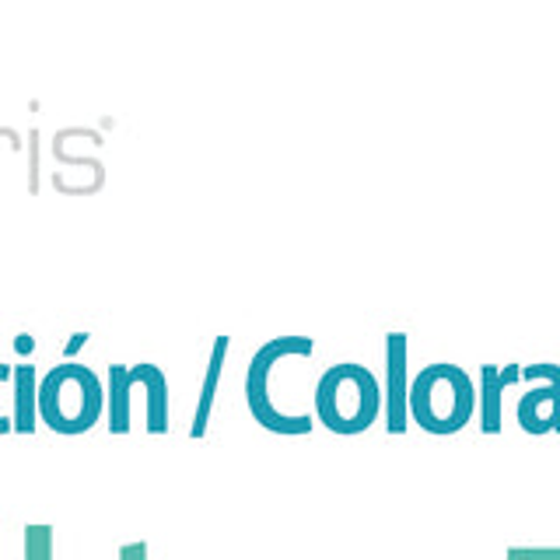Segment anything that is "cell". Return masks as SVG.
Wrapping results in <instances>:
<instances>
[{
  "label": "cell",
  "instance_id": "6da1fadb",
  "mask_svg": "<svg viewBox=\"0 0 560 560\" xmlns=\"http://www.w3.org/2000/svg\"><path fill=\"white\" fill-rule=\"evenodd\" d=\"M410 420L428 434H459L477 413V382L459 364L434 361L410 382Z\"/></svg>",
  "mask_w": 560,
  "mask_h": 560
},
{
  "label": "cell",
  "instance_id": "7a4b0ae2",
  "mask_svg": "<svg viewBox=\"0 0 560 560\" xmlns=\"http://www.w3.org/2000/svg\"><path fill=\"white\" fill-rule=\"evenodd\" d=\"M382 413V382L358 361L326 368L315 382V420L332 434H361Z\"/></svg>",
  "mask_w": 560,
  "mask_h": 560
},
{
  "label": "cell",
  "instance_id": "3957f363",
  "mask_svg": "<svg viewBox=\"0 0 560 560\" xmlns=\"http://www.w3.org/2000/svg\"><path fill=\"white\" fill-rule=\"evenodd\" d=\"M105 413V385L88 364H52L39 382V420L57 434L92 431Z\"/></svg>",
  "mask_w": 560,
  "mask_h": 560
},
{
  "label": "cell",
  "instance_id": "277c9868",
  "mask_svg": "<svg viewBox=\"0 0 560 560\" xmlns=\"http://www.w3.org/2000/svg\"><path fill=\"white\" fill-rule=\"evenodd\" d=\"M315 354V340L312 337H273L262 343L253 361L249 372H245V402H249V413L259 428H267L273 434H308L312 431V417L308 413H288L280 410V402L273 396V375L277 368L288 358H312Z\"/></svg>",
  "mask_w": 560,
  "mask_h": 560
},
{
  "label": "cell",
  "instance_id": "5b68a950",
  "mask_svg": "<svg viewBox=\"0 0 560 560\" xmlns=\"http://www.w3.org/2000/svg\"><path fill=\"white\" fill-rule=\"evenodd\" d=\"M518 382H529V393L518 399V428L525 434H550L560 431V364L536 361L522 364Z\"/></svg>",
  "mask_w": 560,
  "mask_h": 560
},
{
  "label": "cell",
  "instance_id": "8992f818",
  "mask_svg": "<svg viewBox=\"0 0 560 560\" xmlns=\"http://www.w3.org/2000/svg\"><path fill=\"white\" fill-rule=\"evenodd\" d=\"M410 337L407 332H385V382H382V410L385 431L402 434L410 428Z\"/></svg>",
  "mask_w": 560,
  "mask_h": 560
},
{
  "label": "cell",
  "instance_id": "52a82bcc",
  "mask_svg": "<svg viewBox=\"0 0 560 560\" xmlns=\"http://www.w3.org/2000/svg\"><path fill=\"white\" fill-rule=\"evenodd\" d=\"M137 364H109V382H105V413H109V431H130V402L137 393Z\"/></svg>",
  "mask_w": 560,
  "mask_h": 560
},
{
  "label": "cell",
  "instance_id": "ba28073f",
  "mask_svg": "<svg viewBox=\"0 0 560 560\" xmlns=\"http://www.w3.org/2000/svg\"><path fill=\"white\" fill-rule=\"evenodd\" d=\"M137 389L144 393V402H148V431L151 434H165L168 431V378L158 364H148L140 361L137 364Z\"/></svg>",
  "mask_w": 560,
  "mask_h": 560
},
{
  "label": "cell",
  "instance_id": "9c48e42d",
  "mask_svg": "<svg viewBox=\"0 0 560 560\" xmlns=\"http://www.w3.org/2000/svg\"><path fill=\"white\" fill-rule=\"evenodd\" d=\"M480 389H477V420L483 434H498L504 424V389L501 382V368L498 364H483L480 368Z\"/></svg>",
  "mask_w": 560,
  "mask_h": 560
},
{
  "label": "cell",
  "instance_id": "30bf717a",
  "mask_svg": "<svg viewBox=\"0 0 560 560\" xmlns=\"http://www.w3.org/2000/svg\"><path fill=\"white\" fill-rule=\"evenodd\" d=\"M14 431L32 434L39 424V378H35V364H14Z\"/></svg>",
  "mask_w": 560,
  "mask_h": 560
},
{
  "label": "cell",
  "instance_id": "8fae6325",
  "mask_svg": "<svg viewBox=\"0 0 560 560\" xmlns=\"http://www.w3.org/2000/svg\"><path fill=\"white\" fill-rule=\"evenodd\" d=\"M228 347H232V340H228V337H214V347H210V361H207V372H203V389H200V399H197V417H192V428H189L192 438H203L207 434L210 410H214L221 372H224Z\"/></svg>",
  "mask_w": 560,
  "mask_h": 560
},
{
  "label": "cell",
  "instance_id": "7c38bea8",
  "mask_svg": "<svg viewBox=\"0 0 560 560\" xmlns=\"http://www.w3.org/2000/svg\"><path fill=\"white\" fill-rule=\"evenodd\" d=\"M25 560H52V529L28 525L25 529Z\"/></svg>",
  "mask_w": 560,
  "mask_h": 560
},
{
  "label": "cell",
  "instance_id": "4fadbf2b",
  "mask_svg": "<svg viewBox=\"0 0 560 560\" xmlns=\"http://www.w3.org/2000/svg\"><path fill=\"white\" fill-rule=\"evenodd\" d=\"M508 560H560V547H512Z\"/></svg>",
  "mask_w": 560,
  "mask_h": 560
},
{
  "label": "cell",
  "instance_id": "5bb4252c",
  "mask_svg": "<svg viewBox=\"0 0 560 560\" xmlns=\"http://www.w3.org/2000/svg\"><path fill=\"white\" fill-rule=\"evenodd\" d=\"M11 375H14V364L0 361V382H8ZM8 431H14V420L11 417H0V434H8Z\"/></svg>",
  "mask_w": 560,
  "mask_h": 560
},
{
  "label": "cell",
  "instance_id": "9a60e30c",
  "mask_svg": "<svg viewBox=\"0 0 560 560\" xmlns=\"http://www.w3.org/2000/svg\"><path fill=\"white\" fill-rule=\"evenodd\" d=\"M119 560H148V547L144 542H130V547L119 550Z\"/></svg>",
  "mask_w": 560,
  "mask_h": 560
}]
</instances>
